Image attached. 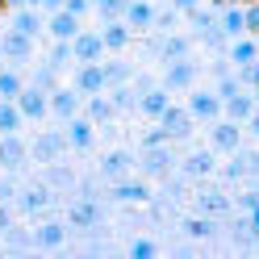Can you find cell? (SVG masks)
<instances>
[{
  "label": "cell",
  "mask_w": 259,
  "mask_h": 259,
  "mask_svg": "<svg viewBox=\"0 0 259 259\" xmlns=\"http://www.w3.org/2000/svg\"><path fill=\"white\" fill-rule=\"evenodd\" d=\"M17 109H21L25 121H38L42 113H51V92L38 88V84H29V88H21V96H17Z\"/></svg>",
  "instance_id": "1"
},
{
  "label": "cell",
  "mask_w": 259,
  "mask_h": 259,
  "mask_svg": "<svg viewBox=\"0 0 259 259\" xmlns=\"http://www.w3.org/2000/svg\"><path fill=\"white\" fill-rule=\"evenodd\" d=\"M159 130L167 134V142H176V138H188V134H192V113H188V109H176V105H167V109H163V117H159Z\"/></svg>",
  "instance_id": "2"
},
{
  "label": "cell",
  "mask_w": 259,
  "mask_h": 259,
  "mask_svg": "<svg viewBox=\"0 0 259 259\" xmlns=\"http://www.w3.org/2000/svg\"><path fill=\"white\" fill-rule=\"evenodd\" d=\"M71 55H75V63H96L105 55V38L101 34H84V29H79V34L71 38Z\"/></svg>",
  "instance_id": "3"
},
{
  "label": "cell",
  "mask_w": 259,
  "mask_h": 259,
  "mask_svg": "<svg viewBox=\"0 0 259 259\" xmlns=\"http://www.w3.org/2000/svg\"><path fill=\"white\" fill-rule=\"evenodd\" d=\"M79 101H84V92H79V88H55L51 92V113L63 117V121H71L75 113H79Z\"/></svg>",
  "instance_id": "4"
},
{
  "label": "cell",
  "mask_w": 259,
  "mask_h": 259,
  "mask_svg": "<svg viewBox=\"0 0 259 259\" xmlns=\"http://www.w3.org/2000/svg\"><path fill=\"white\" fill-rule=\"evenodd\" d=\"M75 88L84 92V96H96V92H105L109 88V79H105V63H84L75 75Z\"/></svg>",
  "instance_id": "5"
},
{
  "label": "cell",
  "mask_w": 259,
  "mask_h": 259,
  "mask_svg": "<svg viewBox=\"0 0 259 259\" xmlns=\"http://www.w3.org/2000/svg\"><path fill=\"white\" fill-rule=\"evenodd\" d=\"M142 171H147V176H167L171 171L167 142H159V147H142Z\"/></svg>",
  "instance_id": "6"
},
{
  "label": "cell",
  "mask_w": 259,
  "mask_h": 259,
  "mask_svg": "<svg viewBox=\"0 0 259 259\" xmlns=\"http://www.w3.org/2000/svg\"><path fill=\"white\" fill-rule=\"evenodd\" d=\"M192 84H197V63H188V59H176V63H167L163 88H192Z\"/></svg>",
  "instance_id": "7"
},
{
  "label": "cell",
  "mask_w": 259,
  "mask_h": 259,
  "mask_svg": "<svg viewBox=\"0 0 259 259\" xmlns=\"http://www.w3.org/2000/svg\"><path fill=\"white\" fill-rule=\"evenodd\" d=\"M67 147H71V142H67V134H42V138L34 142V155L42 159V163H59Z\"/></svg>",
  "instance_id": "8"
},
{
  "label": "cell",
  "mask_w": 259,
  "mask_h": 259,
  "mask_svg": "<svg viewBox=\"0 0 259 259\" xmlns=\"http://www.w3.org/2000/svg\"><path fill=\"white\" fill-rule=\"evenodd\" d=\"M188 113H192V117L213 121L218 113H222V96H218V92H192V96H188Z\"/></svg>",
  "instance_id": "9"
},
{
  "label": "cell",
  "mask_w": 259,
  "mask_h": 259,
  "mask_svg": "<svg viewBox=\"0 0 259 259\" xmlns=\"http://www.w3.org/2000/svg\"><path fill=\"white\" fill-rule=\"evenodd\" d=\"M167 105H171V88H147V92L138 96V109L147 113V117H155V121L163 117V109H167Z\"/></svg>",
  "instance_id": "10"
},
{
  "label": "cell",
  "mask_w": 259,
  "mask_h": 259,
  "mask_svg": "<svg viewBox=\"0 0 259 259\" xmlns=\"http://www.w3.org/2000/svg\"><path fill=\"white\" fill-rule=\"evenodd\" d=\"M0 55H9V59H29V55H34V38L21 34V29H9L5 42H0Z\"/></svg>",
  "instance_id": "11"
},
{
  "label": "cell",
  "mask_w": 259,
  "mask_h": 259,
  "mask_svg": "<svg viewBox=\"0 0 259 259\" xmlns=\"http://www.w3.org/2000/svg\"><path fill=\"white\" fill-rule=\"evenodd\" d=\"M25 155H29V151H25V142H21L17 134H5V142H0V163L13 171V167H21V163H25Z\"/></svg>",
  "instance_id": "12"
},
{
  "label": "cell",
  "mask_w": 259,
  "mask_h": 259,
  "mask_svg": "<svg viewBox=\"0 0 259 259\" xmlns=\"http://www.w3.org/2000/svg\"><path fill=\"white\" fill-rule=\"evenodd\" d=\"M121 21H125L130 29H147V25L155 21V9H151V5H142V0H125Z\"/></svg>",
  "instance_id": "13"
},
{
  "label": "cell",
  "mask_w": 259,
  "mask_h": 259,
  "mask_svg": "<svg viewBox=\"0 0 259 259\" xmlns=\"http://www.w3.org/2000/svg\"><path fill=\"white\" fill-rule=\"evenodd\" d=\"M101 222V205H96V197H84L79 205H71V226H79V230H88V226Z\"/></svg>",
  "instance_id": "14"
},
{
  "label": "cell",
  "mask_w": 259,
  "mask_h": 259,
  "mask_svg": "<svg viewBox=\"0 0 259 259\" xmlns=\"http://www.w3.org/2000/svg\"><path fill=\"white\" fill-rule=\"evenodd\" d=\"M92 130H96V125H92L88 117H71V121H67V142H71L75 151H88V147H92Z\"/></svg>",
  "instance_id": "15"
},
{
  "label": "cell",
  "mask_w": 259,
  "mask_h": 259,
  "mask_svg": "<svg viewBox=\"0 0 259 259\" xmlns=\"http://www.w3.org/2000/svg\"><path fill=\"white\" fill-rule=\"evenodd\" d=\"M130 163H134V159H130L125 151H113V155H105V159H101V176H105V180H113V184H117L121 176L130 171Z\"/></svg>",
  "instance_id": "16"
},
{
  "label": "cell",
  "mask_w": 259,
  "mask_h": 259,
  "mask_svg": "<svg viewBox=\"0 0 259 259\" xmlns=\"http://www.w3.org/2000/svg\"><path fill=\"white\" fill-rule=\"evenodd\" d=\"M238 138H242L238 121H218L213 125V147L218 151H238Z\"/></svg>",
  "instance_id": "17"
},
{
  "label": "cell",
  "mask_w": 259,
  "mask_h": 259,
  "mask_svg": "<svg viewBox=\"0 0 259 259\" xmlns=\"http://www.w3.org/2000/svg\"><path fill=\"white\" fill-rule=\"evenodd\" d=\"M51 34L71 42V38L79 34V17H75V13H67V9H55V17H51Z\"/></svg>",
  "instance_id": "18"
},
{
  "label": "cell",
  "mask_w": 259,
  "mask_h": 259,
  "mask_svg": "<svg viewBox=\"0 0 259 259\" xmlns=\"http://www.w3.org/2000/svg\"><path fill=\"white\" fill-rule=\"evenodd\" d=\"M222 29H226V38H242V34H247V9L226 5V13H222Z\"/></svg>",
  "instance_id": "19"
},
{
  "label": "cell",
  "mask_w": 259,
  "mask_h": 259,
  "mask_svg": "<svg viewBox=\"0 0 259 259\" xmlns=\"http://www.w3.org/2000/svg\"><path fill=\"white\" fill-rule=\"evenodd\" d=\"M222 109H226V117H230V121H247L251 113H255V96L238 92V96H230V101H222Z\"/></svg>",
  "instance_id": "20"
},
{
  "label": "cell",
  "mask_w": 259,
  "mask_h": 259,
  "mask_svg": "<svg viewBox=\"0 0 259 259\" xmlns=\"http://www.w3.org/2000/svg\"><path fill=\"white\" fill-rule=\"evenodd\" d=\"M63 238H67V226H63V222H46V226H38V234H34V242L46 247V251L63 247Z\"/></svg>",
  "instance_id": "21"
},
{
  "label": "cell",
  "mask_w": 259,
  "mask_h": 259,
  "mask_svg": "<svg viewBox=\"0 0 259 259\" xmlns=\"http://www.w3.org/2000/svg\"><path fill=\"white\" fill-rule=\"evenodd\" d=\"M101 38H105V51H121V46H130V25L125 21H105Z\"/></svg>",
  "instance_id": "22"
},
{
  "label": "cell",
  "mask_w": 259,
  "mask_h": 259,
  "mask_svg": "<svg viewBox=\"0 0 259 259\" xmlns=\"http://www.w3.org/2000/svg\"><path fill=\"white\" fill-rule=\"evenodd\" d=\"M13 29H21V34L38 38V29H42V21H38V9H34V5L17 9V13H13Z\"/></svg>",
  "instance_id": "23"
},
{
  "label": "cell",
  "mask_w": 259,
  "mask_h": 259,
  "mask_svg": "<svg viewBox=\"0 0 259 259\" xmlns=\"http://www.w3.org/2000/svg\"><path fill=\"white\" fill-rule=\"evenodd\" d=\"M21 109H17V101H0V134H17L21 130Z\"/></svg>",
  "instance_id": "24"
},
{
  "label": "cell",
  "mask_w": 259,
  "mask_h": 259,
  "mask_svg": "<svg viewBox=\"0 0 259 259\" xmlns=\"http://www.w3.org/2000/svg\"><path fill=\"white\" fill-rule=\"evenodd\" d=\"M255 55H259V38H234V46H230V59L238 63V67L255 63Z\"/></svg>",
  "instance_id": "25"
},
{
  "label": "cell",
  "mask_w": 259,
  "mask_h": 259,
  "mask_svg": "<svg viewBox=\"0 0 259 259\" xmlns=\"http://www.w3.org/2000/svg\"><path fill=\"white\" fill-rule=\"evenodd\" d=\"M109 117H113V101H105L101 92L88 96V121H92V125H105Z\"/></svg>",
  "instance_id": "26"
},
{
  "label": "cell",
  "mask_w": 259,
  "mask_h": 259,
  "mask_svg": "<svg viewBox=\"0 0 259 259\" xmlns=\"http://www.w3.org/2000/svg\"><path fill=\"white\" fill-rule=\"evenodd\" d=\"M113 197L134 205V201H147L151 192H147V184H134V180H117V188H113Z\"/></svg>",
  "instance_id": "27"
},
{
  "label": "cell",
  "mask_w": 259,
  "mask_h": 259,
  "mask_svg": "<svg viewBox=\"0 0 259 259\" xmlns=\"http://www.w3.org/2000/svg\"><path fill=\"white\" fill-rule=\"evenodd\" d=\"M51 205V188H25L21 192V209L25 213H38V209Z\"/></svg>",
  "instance_id": "28"
},
{
  "label": "cell",
  "mask_w": 259,
  "mask_h": 259,
  "mask_svg": "<svg viewBox=\"0 0 259 259\" xmlns=\"http://www.w3.org/2000/svg\"><path fill=\"white\" fill-rule=\"evenodd\" d=\"M184 171H188V176H209V171H213V155H209V151L188 155V159H184Z\"/></svg>",
  "instance_id": "29"
},
{
  "label": "cell",
  "mask_w": 259,
  "mask_h": 259,
  "mask_svg": "<svg viewBox=\"0 0 259 259\" xmlns=\"http://www.w3.org/2000/svg\"><path fill=\"white\" fill-rule=\"evenodd\" d=\"M21 75L17 71H0V101H17V96H21Z\"/></svg>",
  "instance_id": "30"
},
{
  "label": "cell",
  "mask_w": 259,
  "mask_h": 259,
  "mask_svg": "<svg viewBox=\"0 0 259 259\" xmlns=\"http://www.w3.org/2000/svg\"><path fill=\"white\" fill-rule=\"evenodd\" d=\"M184 230H188V238H213V230H218V226H213V218H188L184 222Z\"/></svg>",
  "instance_id": "31"
},
{
  "label": "cell",
  "mask_w": 259,
  "mask_h": 259,
  "mask_svg": "<svg viewBox=\"0 0 259 259\" xmlns=\"http://www.w3.org/2000/svg\"><path fill=\"white\" fill-rule=\"evenodd\" d=\"M159 55H163L167 63H176V59H188V42H184V38H167V42H159Z\"/></svg>",
  "instance_id": "32"
},
{
  "label": "cell",
  "mask_w": 259,
  "mask_h": 259,
  "mask_svg": "<svg viewBox=\"0 0 259 259\" xmlns=\"http://www.w3.org/2000/svg\"><path fill=\"white\" fill-rule=\"evenodd\" d=\"M226 209H230V201H226L222 192H205V197H201V213H209V218L226 213Z\"/></svg>",
  "instance_id": "33"
},
{
  "label": "cell",
  "mask_w": 259,
  "mask_h": 259,
  "mask_svg": "<svg viewBox=\"0 0 259 259\" xmlns=\"http://www.w3.org/2000/svg\"><path fill=\"white\" fill-rule=\"evenodd\" d=\"M134 105H138V88H125V84L113 88V109H134Z\"/></svg>",
  "instance_id": "34"
},
{
  "label": "cell",
  "mask_w": 259,
  "mask_h": 259,
  "mask_svg": "<svg viewBox=\"0 0 259 259\" xmlns=\"http://www.w3.org/2000/svg\"><path fill=\"white\" fill-rule=\"evenodd\" d=\"M67 59H75V55H71V42H67V38H55V51H51V67H67Z\"/></svg>",
  "instance_id": "35"
},
{
  "label": "cell",
  "mask_w": 259,
  "mask_h": 259,
  "mask_svg": "<svg viewBox=\"0 0 259 259\" xmlns=\"http://www.w3.org/2000/svg\"><path fill=\"white\" fill-rule=\"evenodd\" d=\"M242 92V79H234V75H222L218 79V96L222 101H230V96H238Z\"/></svg>",
  "instance_id": "36"
},
{
  "label": "cell",
  "mask_w": 259,
  "mask_h": 259,
  "mask_svg": "<svg viewBox=\"0 0 259 259\" xmlns=\"http://www.w3.org/2000/svg\"><path fill=\"white\" fill-rule=\"evenodd\" d=\"M105 79H109V88H117V84L130 79V71L121 67V63H105Z\"/></svg>",
  "instance_id": "37"
},
{
  "label": "cell",
  "mask_w": 259,
  "mask_h": 259,
  "mask_svg": "<svg viewBox=\"0 0 259 259\" xmlns=\"http://www.w3.org/2000/svg\"><path fill=\"white\" fill-rule=\"evenodd\" d=\"M92 5L101 9L105 17H121V13H125V0H92Z\"/></svg>",
  "instance_id": "38"
},
{
  "label": "cell",
  "mask_w": 259,
  "mask_h": 259,
  "mask_svg": "<svg viewBox=\"0 0 259 259\" xmlns=\"http://www.w3.org/2000/svg\"><path fill=\"white\" fill-rule=\"evenodd\" d=\"M55 71H59V67H51V63H46V67L34 75V84H38V88H46V92H55Z\"/></svg>",
  "instance_id": "39"
},
{
  "label": "cell",
  "mask_w": 259,
  "mask_h": 259,
  "mask_svg": "<svg viewBox=\"0 0 259 259\" xmlns=\"http://www.w3.org/2000/svg\"><path fill=\"white\" fill-rule=\"evenodd\" d=\"M238 79L247 88H259V63H247V67H238Z\"/></svg>",
  "instance_id": "40"
},
{
  "label": "cell",
  "mask_w": 259,
  "mask_h": 259,
  "mask_svg": "<svg viewBox=\"0 0 259 259\" xmlns=\"http://www.w3.org/2000/svg\"><path fill=\"white\" fill-rule=\"evenodd\" d=\"M130 255H134V259H151V255H155V242H151V238H138L134 247H130Z\"/></svg>",
  "instance_id": "41"
},
{
  "label": "cell",
  "mask_w": 259,
  "mask_h": 259,
  "mask_svg": "<svg viewBox=\"0 0 259 259\" xmlns=\"http://www.w3.org/2000/svg\"><path fill=\"white\" fill-rule=\"evenodd\" d=\"M63 9H67V13H75V17H84V13L92 9V0H67Z\"/></svg>",
  "instance_id": "42"
},
{
  "label": "cell",
  "mask_w": 259,
  "mask_h": 259,
  "mask_svg": "<svg viewBox=\"0 0 259 259\" xmlns=\"http://www.w3.org/2000/svg\"><path fill=\"white\" fill-rule=\"evenodd\" d=\"M238 205L247 209V213H251V209H259V192H242V197H238Z\"/></svg>",
  "instance_id": "43"
},
{
  "label": "cell",
  "mask_w": 259,
  "mask_h": 259,
  "mask_svg": "<svg viewBox=\"0 0 259 259\" xmlns=\"http://www.w3.org/2000/svg\"><path fill=\"white\" fill-rule=\"evenodd\" d=\"M51 184H71V171H63V167H55V171H51Z\"/></svg>",
  "instance_id": "44"
},
{
  "label": "cell",
  "mask_w": 259,
  "mask_h": 259,
  "mask_svg": "<svg viewBox=\"0 0 259 259\" xmlns=\"http://www.w3.org/2000/svg\"><path fill=\"white\" fill-rule=\"evenodd\" d=\"M197 5H201V0H171V9H180V13H192Z\"/></svg>",
  "instance_id": "45"
},
{
  "label": "cell",
  "mask_w": 259,
  "mask_h": 259,
  "mask_svg": "<svg viewBox=\"0 0 259 259\" xmlns=\"http://www.w3.org/2000/svg\"><path fill=\"white\" fill-rule=\"evenodd\" d=\"M247 222H251V230L259 234V209H251V213H247Z\"/></svg>",
  "instance_id": "46"
},
{
  "label": "cell",
  "mask_w": 259,
  "mask_h": 259,
  "mask_svg": "<svg viewBox=\"0 0 259 259\" xmlns=\"http://www.w3.org/2000/svg\"><path fill=\"white\" fill-rule=\"evenodd\" d=\"M247 125H251V134H259V109H255L251 117H247Z\"/></svg>",
  "instance_id": "47"
},
{
  "label": "cell",
  "mask_w": 259,
  "mask_h": 259,
  "mask_svg": "<svg viewBox=\"0 0 259 259\" xmlns=\"http://www.w3.org/2000/svg\"><path fill=\"white\" fill-rule=\"evenodd\" d=\"M0 230H9V209L0 205Z\"/></svg>",
  "instance_id": "48"
},
{
  "label": "cell",
  "mask_w": 259,
  "mask_h": 259,
  "mask_svg": "<svg viewBox=\"0 0 259 259\" xmlns=\"http://www.w3.org/2000/svg\"><path fill=\"white\" fill-rule=\"evenodd\" d=\"M67 0H42V9H63Z\"/></svg>",
  "instance_id": "49"
},
{
  "label": "cell",
  "mask_w": 259,
  "mask_h": 259,
  "mask_svg": "<svg viewBox=\"0 0 259 259\" xmlns=\"http://www.w3.org/2000/svg\"><path fill=\"white\" fill-rule=\"evenodd\" d=\"M29 0H5V9H25Z\"/></svg>",
  "instance_id": "50"
},
{
  "label": "cell",
  "mask_w": 259,
  "mask_h": 259,
  "mask_svg": "<svg viewBox=\"0 0 259 259\" xmlns=\"http://www.w3.org/2000/svg\"><path fill=\"white\" fill-rule=\"evenodd\" d=\"M0 5H5V0H0Z\"/></svg>",
  "instance_id": "51"
},
{
  "label": "cell",
  "mask_w": 259,
  "mask_h": 259,
  "mask_svg": "<svg viewBox=\"0 0 259 259\" xmlns=\"http://www.w3.org/2000/svg\"><path fill=\"white\" fill-rule=\"evenodd\" d=\"M0 9H5V5H0Z\"/></svg>",
  "instance_id": "52"
}]
</instances>
